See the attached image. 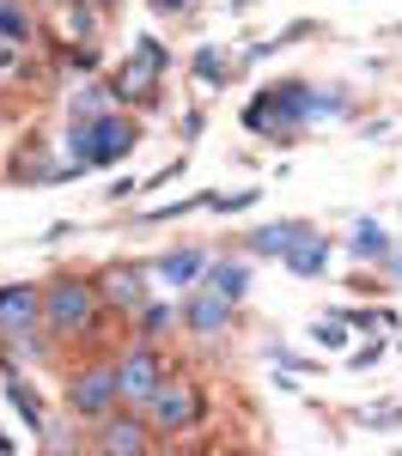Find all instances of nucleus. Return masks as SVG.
<instances>
[{"label": "nucleus", "instance_id": "nucleus-1", "mask_svg": "<svg viewBox=\"0 0 402 456\" xmlns=\"http://www.w3.org/2000/svg\"><path fill=\"white\" fill-rule=\"evenodd\" d=\"M104 316V298H98V274H55L43 281V329L55 341H86Z\"/></svg>", "mask_w": 402, "mask_h": 456}, {"label": "nucleus", "instance_id": "nucleus-2", "mask_svg": "<svg viewBox=\"0 0 402 456\" xmlns=\"http://www.w3.org/2000/svg\"><path fill=\"white\" fill-rule=\"evenodd\" d=\"M135 141H141V122L135 116H122V110H110V116H98V122H79V128H68V165L79 176L86 171H104V165H122L128 152H135Z\"/></svg>", "mask_w": 402, "mask_h": 456}, {"label": "nucleus", "instance_id": "nucleus-3", "mask_svg": "<svg viewBox=\"0 0 402 456\" xmlns=\"http://www.w3.org/2000/svg\"><path fill=\"white\" fill-rule=\"evenodd\" d=\"M311 98H317V86H311V79H281V86H262V92H256V104H244V128H250V134L292 141V134L311 122Z\"/></svg>", "mask_w": 402, "mask_h": 456}, {"label": "nucleus", "instance_id": "nucleus-4", "mask_svg": "<svg viewBox=\"0 0 402 456\" xmlns=\"http://www.w3.org/2000/svg\"><path fill=\"white\" fill-rule=\"evenodd\" d=\"M141 414L159 438H189V432L208 426V389H201V378H189V371H171Z\"/></svg>", "mask_w": 402, "mask_h": 456}, {"label": "nucleus", "instance_id": "nucleus-5", "mask_svg": "<svg viewBox=\"0 0 402 456\" xmlns=\"http://www.w3.org/2000/svg\"><path fill=\"white\" fill-rule=\"evenodd\" d=\"M0 347H6V365L43 353V286L31 281L0 286Z\"/></svg>", "mask_w": 402, "mask_h": 456}, {"label": "nucleus", "instance_id": "nucleus-6", "mask_svg": "<svg viewBox=\"0 0 402 456\" xmlns=\"http://www.w3.org/2000/svg\"><path fill=\"white\" fill-rule=\"evenodd\" d=\"M122 408V389H116V359H86L79 371H68V414L86 426L110 420Z\"/></svg>", "mask_w": 402, "mask_h": 456}, {"label": "nucleus", "instance_id": "nucleus-7", "mask_svg": "<svg viewBox=\"0 0 402 456\" xmlns=\"http://www.w3.org/2000/svg\"><path fill=\"white\" fill-rule=\"evenodd\" d=\"M171 378V359L159 341H128V347L116 353V389H122V408H146L159 384Z\"/></svg>", "mask_w": 402, "mask_h": 456}, {"label": "nucleus", "instance_id": "nucleus-8", "mask_svg": "<svg viewBox=\"0 0 402 456\" xmlns=\"http://www.w3.org/2000/svg\"><path fill=\"white\" fill-rule=\"evenodd\" d=\"M171 68V49L159 43V37H141L135 49H128V61L116 68V92H122V104H141L152 110L159 104V79Z\"/></svg>", "mask_w": 402, "mask_h": 456}, {"label": "nucleus", "instance_id": "nucleus-9", "mask_svg": "<svg viewBox=\"0 0 402 456\" xmlns=\"http://www.w3.org/2000/svg\"><path fill=\"white\" fill-rule=\"evenodd\" d=\"M232 316H238V305L226 298V292H214V286H189V298H183V329H189V341L195 347H219L226 335H232Z\"/></svg>", "mask_w": 402, "mask_h": 456}, {"label": "nucleus", "instance_id": "nucleus-10", "mask_svg": "<svg viewBox=\"0 0 402 456\" xmlns=\"http://www.w3.org/2000/svg\"><path fill=\"white\" fill-rule=\"evenodd\" d=\"M146 281H152L146 262H104V268H98V298H104V311L135 322V316L152 305V286Z\"/></svg>", "mask_w": 402, "mask_h": 456}, {"label": "nucleus", "instance_id": "nucleus-11", "mask_svg": "<svg viewBox=\"0 0 402 456\" xmlns=\"http://www.w3.org/2000/svg\"><path fill=\"white\" fill-rule=\"evenodd\" d=\"M159 432L146 426L141 408H116L110 420H98V438H92V456H152Z\"/></svg>", "mask_w": 402, "mask_h": 456}, {"label": "nucleus", "instance_id": "nucleus-12", "mask_svg": "<svg viewBox=\"0 0 402 456\" xmlns=\"http://www.w3.org/2000/svg\"><path fill=\"white\" fill-rule=\"evenodd\" d=\"M305 238H317L311 219H275V225H256L250 238H244V249H250V256H268V262H287Z\"/></svg>", "mask_w": 402, "mask_h": 456}, {"label": "nucleus", "instance_id": "nucleus-13", "mask_svg": "<svg viewBox=\"0 0 402 456\" xmlns=\"http://www.w3.org/2000/svg\"><path fill=\"white\" fill-rule=\"evenodd\" d=\"M208 262H214L208 249L189 244V249H165V256H152V262H146V274H152V281H165L171 292H189V286H201Z\"/></svg>", "mask_w": 402, "mask_h": 456}, {"label": "nucleus", "instance_id": "nucleus-14", "mask_svg": "<svg viewBox=\"0 0 402 456\" xmlns=\"http://www.w3.org/2000/svg\"><path fill=\"white\" fill-rule=\"evenodd\" d=\"M110 110H122L116 79H86V86L68 98V128H79V122H98V116H110Z\"/></svg>", "mask_w": 402, "mask_h": 456}, {"label": "nucleus", "instance_id": "nucleus-15", "mask_svg": "<svg viewBox=\"0 0 402 456\" xmlns=\"http://www.w3.org/2000/svg\"><path fill=\"white\" fill-rule=\"evenodd\" d=\"M0 384H6V402H12V414H19V420L31 426L37 438H43L49 426H43V395L31 389V378H25L19 365H6V371H0Z\"/></svg>", "mask_w": 402, "mask_h": 456}, {"label": "nucleus", "instance_id": "nucleus-16", "mask_svg": "<svg viewBox=\"0 0 402 456\" xmlns=\"http://www.w3.org/2000/svg\"><path fill=\"white\" fill-rule=\"evenodd\" d=\"M329 256H335V244L317 232V238H305V244L287 256V274H299V281H324V274H329Z\"/></svg>", "mask_w": 402, "mask_h": 456}, {"label": "nucleus", "instance_id": "nucleus-17", "mask_svg": "<svg viewBox=\"0 0 402 456\" xmlns=\"http://www.w3.org/2000/svg\"><path fill=\"white\" fill-rule=\"evenodd\" d=\"M390 249H397V238H390L378 219H360V225H354V238H348V256H354V262H384Z\"/></svg>", "mask_w": 402, "mask_h": 456}, {"label": "nucleus", "instance_id": "nucleus-18", "mask_svg": "<svg viewBox=\"0 0 402 456\" xmlns=\"http://www.w3.org/2000/svg\"><path fill=\"white\" fill-rule=\"evenodd\" d=\"M201 281L214 286V292H226V298L238 305V298L250 292V262H238V256L226 262V256H219V262H208V274H201Z\"/></svg>", "mask_w": 402, "mask_h": 456}, {"label": "nucleus", "instance_id": "nucleus-19", "mask_svg": "<svg viewBox=\"0 0 402 456\" xmlns=\"http://www.w3.org/2000/svg\"><path fill=\"white\" fill-rule=\"evenodd\" d=\"M177 322H183V305H165V298H152V305L135 316V341H165Z\"/></svg>", "mask_w": 402, "mask_h": 456}, {"label": "nucleus", "instance_id": "nucleus-20", "mask_svg": "<svg viewBox=\"0 0 402 456\" xmlns=\"http://www.w3.org/2000/svg\"><path fill=\"white\" fill-rule=\"evenodd\" d=\"M0 37H6V43H31L37 37V6L31 0H0Z\"/></svg>", "mask_w": 402, "mask_h": 456}, {"label": "nucleus", "instance_id": "nucleus-21", "mask_svg": "<svg viewBox=\"0 0 402 456\" xmlns=\"http://www.w3.org/2000/svg\"><path fill=\"white\" fill-rule=\"evenodd\" d=\"M104 6L98 0H73V6H62V19H68L73 43H98V31H104V19H98Z\"/></svg>", "mask_w": 402, "mask_h": 456}, {"label": "nucleus", "instance_id": "nucleus-22", "mask_svg": "<svg viewBox=\"0 0 402 456\" xmlns=\"http://www.w3.org/2000/svg\"><path fill=\"white\" fill-rule=\"evenodd\" d=\"M189 68H195V79H201V86H226V79L238 73V68H232V61H219V49H214V43H201Z\"/></svg>", "mask_w": 402, "mask_h": 456}, {"label": "nucleus", "instance_id": "nucleus-23", "mask_svg": "<svg viewBox=\"0 0 402 456\" xmlns=\"http://www.w3.org/2000/svg\"><path fill=\"white\" fill-rule=\"evenodd\" d=\"M62 68L79 73V79H98L104 55H98V43H68V49H62Z\"/></svg>", "mask_w": 402, "mask_h": 456}, {"label": "nucleus", "instance_id": "nucleus-24", "mask_svg": "<svg viewBox=\"0 0 402 456\" xmlns=\"http://www.w3.org/2000/svg\"><path fill=\"white\" fill-rule=\"evenodd\" d=\"M311 341H317V347H341V341H348V316H317V322H311Z\"/></svg>", "mask_w": 402, "mask_h": 456}, {"label": "nucleus", "instance_id": "nucleus-25", "mask_svg": "<svg viewBox=\"0 0 402 456\" xmlns=\"http://www.w3.org/2000/svg\"><path fill=\"white\" fill-rule=\"evenodd\" d=\"M324 116H348V98H341V92H335V86H317V98H311V122H324Z\"/></svg>", "mask_w": 402, "mask_h": 456}, {"label": "nucleus", "instance_id": "nucleus-26", "mask_svg": "<svg viewBox=\"0 0 402 456\" xmlns=\"http://www.w3.org/2000/svg\"><path fill=\"white\" fill-rule=\"evenodd\" d=\"M360 426H372V432H397V426H402V402H397V408H378V414L365 408V414H360Z\"/></svg>", "mask_w": 402, "mask_h": 456}, {"label": "nucleus", "instance_id": "nucleus-27", "mask_svg": "<svg viewBox=\"0 0 402 456\" xmlns=\"http://www.w3.org/2000/svg\"><path fill=\"white\" fill-rule=\"evenodd\" d=\"M208 208L214 213H244V208H256V189H244V195H208Z\"/></svg>", "mask_w": 402, "mask_h": 456}, {"label": "nucleus", "instance_id": "nucleus-28", "mask_svg": "<svg viewBox=\"0 0 402 456\" xmlns=\"http://www.w3.org/2000/svg\"><path fill=\"white\" fill-rule=\"evenodd\" d=\"M378 359H384V341H378V335H372L365 347H354V353H348V365H354V371H365V365H378Z\"/></svg>", "mask_w": 402, "mask_h": 456}, {"label": "nucleus", "instance_id": "nucleus-29", "mask_svg": "<svg viewBox=\"0 0 402 456\" xmlns=\"http://www.w3.org/2000/svg\"><path fill=\"white\" fill-rule=\"evenodd\" d=\"M268 359H275V365H281V371H305V365H311V359H305V353H292V347H268Z\"/></svg>", "mask_w": 402, "mask_h": 456}, {"label": "nucleus", "instance_id": "nucleus-30", "mask_svg": "<svg viewBox=\"0 0 402 456\" xmlns=\"http://www.w3.org/2000/svg\"><path fill=\"white\" fill-rule=\"evenodd\" d=\"M378 268H384V274H397V281H402V244L390 249V256H384V262H378Z\"/></svg>", "mask_w": 402, "mask_h": 456}, {"label": "nucleus", "instance_id": "nucleus-31", "mask_svg": "<svg viewBox=\"0 0 402 456\" xmlns=\"http://www.w3.org/2000/svg\"><path fill=\"white\" fill-rule=\"evenodd\" d=\"M152 12H165V19H171V12H189V0H152Z\"/></svg>", "mask_w": 402, "mask_h": 456}, {"label": "nucleus", "instance_id": "nucleus-32", "mask_svg": "<svg viewBox=\"0 0 402 456\" xmlns=\"http://www.w3.org/2000/svg\"><path fill=\"white\" fill-rule=\"evenodd\" d=\"M31 6H49V12H62V6H73V0H31Z\"/></svg>", "mask_w": 402, "mask_h": 456}, {"label": "nucleus", "instance_id": "nucleus-33", "mask_svg": "<svg viewBox=\"0 0 402 456\" xmlns=\"http://www.w3.org/2000/svg\"><path fill=\"white\" fill-rule=\"evenodd\" d=\"M165 456H208V451H195V444H183V451H165Z\"/></svg>", "mask_w": 402, "mask_h": 456}, {"label": "nucleus", "instance_id": "nucleus-34", "mask_svg": "<svg viewBox=\"0 0 402 456\" xmlns=\"http://www.w3.org/2000/svg\"><path fill=\"white\" fill-rule=\"evenodd\" d=\"M232 6H238V12H244V6H256V0H232Z\"/></svg>", "mask_w": 402, "mask_h": 456}, {"label": "nucleus", "instance_id": "nucleus-35", "mask_svg": "<svg viewBox=\"0 0 402 456\" xmlns=\"http://www.w3.org/2000/svg\"><path fill=\"white\" fill-rule=\"evenodd\" d=\"M98 6H104V12H110V6H116V0H98Z\"/></svg>", "mask_w": 402, "mask_h": 456}, {"label": "nucleus", "instance_id": "nucleus-36", "mask_svg": "<svg viewBox=\"0 0 402 456\" xmlns=\"http://www.w3.org/2000/svg\"><path fill=\"white\" fill-rule=\"evenodd\" d=\"M397 456H402V451H397Z\"/></svg>", "mask_w": 402, "mask_h": 456}]
</instances>
